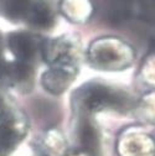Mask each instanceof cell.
I'll use <instances>...</instances> for the list:
<instances>
[{
	"label": "cell",
	"mask_w": 155,
	"mask_h": 156,
	"mask_svg": "<svg viewBox=\"0 0 155 156\" xmlns=\"http://www.w3.org/2000/svg\"><path fill=\"white\" fill-rule=\"evenodd\" d=\"M61 133L57 130H49L38 141L36 149L42 156H62L66 146Z\"/></svg>",
	"instance_id": "cell-9"
},
{
	"label": "cell",
	"mask_w": 155,
	"mask_h": 156,
	"mask_svg": "<svg viewBox=\"0 0 155 156\" xmlns=\"http://www.w3.org/2000/svg\"><path fill=\"white\" fill-rule=\"evenodd\" d=\"M93 68L103 71H119L132 65L135 57L133 47L118 37L107 36L94 40L87 51Z\"/></svg>",
	"instance_id": "cell-1"
},
{
	"label": "cell",
	"mask_w": 155,
	"mask_h": 156,
	"mask_svg": "<svg viewBox=\"0 0 155 156\" xmlns=\"http://www.w3.org/2000/svg\"><path fill=\"white\" fill-rule=\"evenodd\" d=\"M45 37L32 31L17 30L11 31L4 36L5 52L11 56L13 60L36 66L41 60V48Z\"/></svg>",
	"instance_id": "cell-4"
},
{
	"label": "cell",
	"mask_w": 155,
	"mask_h": 156,
	"mask_svg": "<svg viewBox=\"0 0 155 156\" xmlns=\"http://www.w3.org/2000/svg\"><path fill=\"white\" fill-rule=\"evenodd\" d=\"M57 5L53 0H34L24 23L32 30L47 31L56 25Z\"/></svg>",
	"instance_id": "cell-5"
},
{
	"label": "cell",
	"mask_w": 155,
	"mask_h": 156,
	"mask_svg": "<svg viewBox=\"0 0 155 156\" xmlns=\"http://www.w3.org/2000/svg\"><path fill=\"white\" fill-rule=\"evenodd\" d=\"M128 97L119 89L104 84H88L76 92L74 108L78 113H94L101 110H119L127 108Z\"/></svg>",
	"instance_id": "cell-2"
},
{
	"label": "cell",
	"mask_w": 155,
	"mask_h": 156,
	"mask_svg": "<svg viewBox=\"0 0 155 156\" xmlns=\"http://www.w3.org/2000/svg\"><path fill=\"white\" fill-rule=\"evenodd\" d=\"M57 9L68 21L85 24L94 12V4L93 0H61Z\"/></svg>",
	"instance_id": "cell-7"
},
{
	"label": "cell",
	"mask_w": 155,
	"mask_h": 156,
	"mask_svg": "<svg viewBox=\"0 0 155 156\" xmlns=\"http://www.w3.org/2000/svg\"><path fill=\"white\" fill-rule=\"evenodd\" d=\"M77 69L78 68L49 67L41 77V84L51 94H62L76 80Z\"/></svg>",
	"instance_id": "cell-6"
},
{
	"label": "cell",
	"mask_w": 155,
	"mask_h": 156,
	"mask_svg": "<svg viewBox=\"0 0 155 156\" xmlns=\"http://www.w3.org/2000/svg\"><path fill=\"white\" fill-rule=\"evenodd\" d=\"M122 156H155V143L148 135L129 134L119 145Z\"/></svg>",
	"instance_id": "cell-8"
},
{
	"label": "cell",
	"mask_w": 155,
	"mask_h": 156,
	"mask_svg": "<svg viewBox=\"0 0 155 156\" xmlns=\"http://www.w3.org/2000/svg\"><path fill=\"white\" fill-rule=\"evenodd\" d=\"M81 55V42L73 35L45 38L41 48V60L49 67L78 68Z\"/></svg>",
	"instance_id": "cell-3"
},
{
	"label": "cell",
	"mask_w": 155,
	"mask_h": 156,
	"mask_svg": "<svg viewBox=\"0 0 155 156\" xmlns=\"http://www.w3.org/2000/svg\"><path fill=\"white\" fill-rule=\"evenodd\" d=\"M34 0H0L3 15L13 23H24Z\"/></svg>",
	"instance_id": "cell-10"
}]
</instances>
